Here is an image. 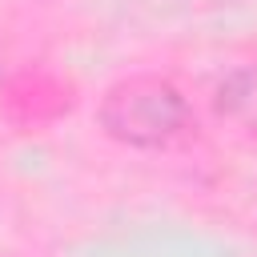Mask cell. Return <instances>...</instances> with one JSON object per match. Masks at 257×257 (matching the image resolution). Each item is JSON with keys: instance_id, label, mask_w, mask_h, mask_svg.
Wrapping results in <instances>:
<instances>
[{"instance_id": "1", "label": "cell", "mask_w": 257, "mask_h": 257, "mask_svg": "<svg viewBox=\"0 0 257 257\" xmlns=\"http://www.w3.org/2000/svg\"><path fill=\"white\" fill-rule=\"evenodd\" d=\"M189 100L185 92L157 72H137L104 88L96 104V124L104 137L128 149H161L189 128Z\"/></svg>"}]
</instances>
